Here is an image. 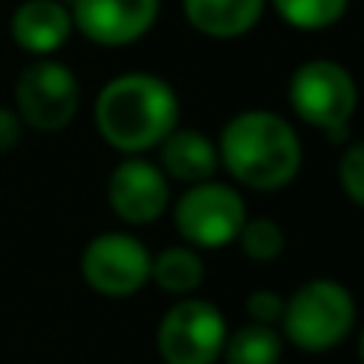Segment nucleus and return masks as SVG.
Returning a JSON list of instances; mask_svg holds the SVG:
<instances>
[{"instance_id":"nucleus-1","label":"nucleus","mask_w":364,"mask_h":364,"mask_svg":"<svg viewBox=\"0 0 364 364\" xmlns=\"http://www.w3.org/2000/svg\"><path fill=\"white\" fill-rule=\"evenodd\" d=\"M93 119L109 147L125 157H138L154 151L179 125V96L164 77L128 70L100 90Z\"/></svg>"},{"instance_id":"nucleus-2","label":"nucleus","mask_w":364,"mask_h":364,"mask_svg":"<svg viewBox=\"0 0 364 364\" xmlns=\"http://www.w3.org/2000/svg\"><path fill=\"white\" fill-rule=\"evenodd\" d=\"M218 160L240 186L278 192L301 173L304 147L288 119L272 109H246L220 128Z\"/></svg>"},{"instance_id":"nucleus-3","label":"nucleus","mask_w":364,"mask_h":364,"mask_svg":"<svg viewBox=\"0 0 364 364\" xmlns=\"http://www.w3.org/2000/svg\"><path fill=\"white\" fill-rule=\"evenodd\" d=\"M358 307L352 291L333 278H310L291 297H284V314L278 333L301 352H333L352 336Z\"/></svg>"},{"instance_id":"nucleus-4","label":"nucleus","mask_w":364,"mask_h":364,"mask_svg":"<svg viewBox=\"0 0 364 364\" xmlns=\"http://www.w3.org/2000/svg\"><path fill=\"white\" fill-rule=\"evenodd\" d=\"M288 102L301 122L326 132L333 141H342L355 109H358V87H355L348 68H342L339 61L314 58L291 74Z\"/></svg>"},{"instance_id":"nucleus-5","label":"nucleus","mask_w":364,"mask_h":364,"mask_svg":"<svg viewBox=\"0 0 364 364\" xmlns=\"http://www.w3.org/2000/svg\"><path fill=\"white\" fill-rule=\"evenodd\" d=\"M246 220V201L227 182H195L176 198L173 224L192 250H224Z\"/></svg>"},{"instance_id":"nucleus-6","label":"nucleus","mask_w":364,"mask_h":364,"mask_svg":"<svg viewBox=\"0 0 364 364\" xmlns=\"http://www.w3.org/2000/svg\"><path fill=\"white\" fill-rule=\"evenodd\" d=\"M80 109V80L68 64L38 58L16 80V115L32 132H61Z\"/></svg>"},{"instance_id":"nucleus-7","label":"nucleus","mask_w":364,"mask_h":364,"mask_svg":"<svg viewBox=\"0 0 364 364\" xmlns=\"http://www.w3.org/2000/svg\"><path fill=\"white\" fill-rule=\"evenodd\" d=\"M220 307L205 297H179L157 326V352L164 364H214L227 339Z\"/></svg>"},{"instance_id":"nucleus-8","label":"nucleus","mask_w":364,"mask_h":364,"mask_svg":"<svg viewBox=\"0 0 364 364\" xmlns=\"http://www.w3.org/2000/svg\"><path fill=\"white\" fill-rule=\"evenodd\" d=\"M80 275L100 297H134L151 282V250L132 233L106 230L83 246Z\"/></svg>"},{"instance_id":"nucleus-9","label":"nucleus","mask_w":364,"mask_h":364,"mask_svg":"<svg viewBox=\"0 0 364 364\" xmlns=\"http://www.w3.org/2000/svg\"><path fill=\"white\" fill-rule=\"evenodd\" d=\"M106 201L115 218L132 227H147L164 218L170 205V179L164 176L154 160L147 157H125L106 182Z\"/></svg>"},{"instance_id":"nucleus-10","label":"nucleus","mask_w":364,"mask_h":364,"mask_svg":"<svg viewBox=\"0 0 364 364\" xmlns=\"http://www.w3.org/2000/svg\"><path fill=\"white\" fill-rule=\"evenodd\" d=\"M74 26L102 48H122L154 29L160 0H68Z\"/></svg>"},{"instance_id":"nucleus-11","label":"nucleus","mask_w":364,"mask_h":364,"mask_svg":"<svg viewBox=\"0 0 364 364\" xmlns=\"http://www.w3.org/2000/svg\"><path fill=\"white\" fill-rule=\"evenodd\" d=\"M74 32L68 0H23L13 10L10 36L26 55L51 58Z\"/></svg>"},{"instance_id":"nucleus-12","label":"nucleus","mask_w":364,"mask_h":364,"mask_svg":"<svg viewBox=\"0 0 364 364\" xmlns=\"http://www.w3.org/2000/svg\"><path fill=\"white\" fill-rule=\"evenodd\" d=\"M160 170H164L166 179L186 182V186H195V182H208L214 179L220 160H218V144L208 138L198 128H173L164 141H160Z\"/></svg>"},{"instance_id":"nucleus-13","label":"nucleus","mask_w":364,"mask_h":364,"mask_svg":"<svg viewBox=\"0 0 364 364\" xmlns=\"http://www.w3.org/2000/svg\"><path fill=\"white\" fill-rule=\"evenodd\" d=\"M265 0H182L188 26L208 38H240L256 29Z\"/></svg>"},{"instance_id":"nucleus-14","label":"nucleus","mask_w":364,"mask_h":364,"mask_svg":"<svg viewBox=\"0 0 364 364\" xmlns=\"http://www.w3.org/2000/svg\"><path fill=\"white\" fill-rule=\"evenodd\" d=\"M151 282L170 297H192L205 282V262L192 246H166L151 256Z\"/></svg>"},{"instance_id":"nucleus-15","label":"nucleus","mask_w":364,"mask_h":364,"mask_svg":"<svg viewBox=\"0 0 364 364\" xmlns=\"http://www.w3.org/2000/svg\"><path fill=\"white\" fill-rule=\"evenodd\" d=\"M284 336L278 326L265 323H246V326L227 333L220 358L224 364H282Z\"/></svg>"},{"instance_id":"nucleus-16","label":"nucleus","mask_w":364,"mask_h":364,"mask_svg":"<svg viewBox=\"0 0 364 364\" xmlns=\"http://www.w3.org/2000/svg\"><path fill=\"white\" fill-rule=\"evenodd\" d=\"M278 16L301 32L333 29L348 10V0H272Z\"/></svg>"},{"instance_id":"nucleus-17","label":"nucleus","mask_w":364,"mask_h":364,"mask_svg":"<svg viewBox=\"0 0 364 364\" xmlns=\"http://www.w3.org/2000/svg\"><path fill=\"white\" fill-rule=\"evenodd\" d=\"M233 243H240L243 256L252 259V262H275V259L284 252V246H288V237H284V230H282L278 220L246 218Z\"/></svg>"},{"instance_id":"nucleus-18","label":"nucleus","mask_w":364,"mask_h":364,"mask_svg":"<svg viewBox=\"0 0 364 364\" xmlns=\"http://www.w3.org/2000/svg\"><path fill=\"white\" fill-rule=\"evenodd\" d=\"M339 186L352 205H364V147L348 144L339 160Z\"/></svg>"},{"instance_id":"nucleus-19","label":"nucleus","mask_w":364,"mask_h":364,"mask_svg":"<svg viewBox=\"0 0 364 364\" xmlns=\"http://www.w3.org/2000/svg\"><path fill=\"white\" fill-rule=\"evenodd\" d=\"M284 314V297L272 288H256L246 297V316L250 323H265V326H278Z\"/></svg>"},{"instance_id":"nucleus-20","label":"nucleus","mask_w":364,"mask_h":364,"mask_svg":"<svg viewBox=\"0 0 364 364\" xmlns=\"http://www.w3.org/2000/svg\"><path fill=\"white\" fill-rule=\"evenodd\" d=\"M23 119L16 115V109L0 106V154H10L13 147L23 141Z\"/></svg>"}]
</instances>
